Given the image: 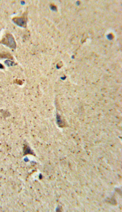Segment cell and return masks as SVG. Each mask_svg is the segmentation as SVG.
Returning <instances> with one entry per match:
<instances>
[{"label": "cell", "mask_w": 122, "mask_h": 212, "mask_svg": "<svg viewBox=\"0 0 122 212\" xmlns=\"http://www.w3.org/2000/svg\"><path fill=\"white\" fill-rule=\"evenodd\" d=\"M27 19V18L26 16H22L19 18H14L13 19V20L15 24L18 25L21 27H26Z\"/></svg>", "instance_id": "2"}, {"label": "cell", "mask_w": 122, "mask_h": 212, "mask_svg": "<svg viewBox=\"0 0 122 212\" xmlns=\"http://www.w3.org/2000/svg\"><path fill=\"white\" fill-rule=\"evenodd\" d=\"M56 119H57V123L60 127H64V125H63V124L64 123H63L62 118H61V117L59 115H57V118H56Z\"/></svg>", "instance_id": "3"}, {"label": "cell", "mask_w": 122, "mask_h": 212, "mask_svg": "<svg viewBox=\"0 0 122 212\" xmlns=\"http://www.w3.org/2000/svg\"><path fill=\"white\" fill-rule=\"evenodd\" d=\"M1 44L7 45L11 49H15L16 48V44H15L14 38L9 33L6 34L5 37L2 39V41H1Z\"/></svg>", "instance_id": "1"}]
</instances>
